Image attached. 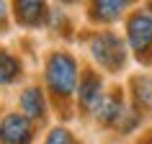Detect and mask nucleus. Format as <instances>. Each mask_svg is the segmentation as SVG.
Wrapping results in <instances>:
<instances>
[{"label":"nucleus","instance_id":"12","mask_svg":"<svg viewBox=\"0 0 152 144\" xmlns=\"http://www.w3.org/2000/svg\"><path fill=\"white\" fill-rule=\"evenodd\" d=\"M137 124H139V113H137L134 108H129V111L121 113V119H119V124H116V126H119L121 134H129V131H132Z\"/></svg>","mask_w":152,"mask_h":144},{"label":"nucleus","instance_id":"9","mask_svg":"<svg viewBox=\"0 0 152 144\" xmlns=\"http://www.w3.org/2000/svg\"><path fill=\"white\" fill-rule=\"evenodd\" d=\"M124 111H126V108H124V98H121L119 90H113L111 95L103 98V103H101V108L96 111V116H98L101 124L113 126V124H119V119H121V113H124Z\"/></svg>","mask_w":152,"mask_h":144},{"label":"nucleus","instance_id":"5","mask_svg":"<svg viewBox=\"0 0 152 144\" xmlns=\"http://www.w3.org/2000/svg\"><path fill=\"white\" fill-rule=\"evenodd\" d=\"M103 82L96 72H85L80 80V88H77V100H80V108L88 113H96L103 103Z\"/></svg>","mask_w":152,"mask_h":144},{"label":"nucleus","instance_id":"7","mask_svg":"<svg viewBox=\"0 0 152 144\" xmlns=\"http://www.w3.org/2000/svg\"><path fill=\"white\" fill-rule=\"evenodd\" d=\"M132 0H90V16L93 21L101 23H111L116 18H121V13L129 8Z\"/></svg>","mask_w":152,"mask_h":144},{"label":"nucleus","instance_id":"6","mask_svg":"<svg viewBox=\"0 0 152 144\" xmlns=\"http://www.w3.org/2000/svg\"><path fill=\"white\" fill-rule=\"evenodd\" d=\"M16 21L21 26H39L47 18V3L44 0H16Z\"/></svg>","mask_w":152,"mask_h":144},{"label":"nucleus","instance_id":"1","mask_svg":"<svg viewBox=\"0 0 152 144\" xmlns=\"http://www.w3.org/2000/svg\"><path fill=\"white\" fill-rule=\"evenodd\" d=\"M47 85L57 98H67L77 85V62L67 52H54L47 59Z\"/></svg>","mask_w":152,"mask_h":144},{"label":"nucleus","instance_id":"16","mask_svg":"<svg viewBox=\"0 0 152 144\" xmlns=\"http://www.w3.org/2000/svg\"><path fill=\"white\" fill-rule=\"evenodd\" d=\"M59 3H72V0H59Z\"/></svg>","mask_w":152,"mask_h":144},{"label":"nucleus","instance_id":"10","mask_svg":"<svg viewBox=\"0 0 152 144\" xmlns=\"http://www.w3.org/2000/svg\"><path fill=\"white\" fill-rule=\"evenodd\" d=\"M18 72H21V64L13 54H8L5 49H0V85H8L18 77Z\"/></svg>","mask_w":152,"mask_h":144},{"label":"nucleus","instance_id":"8","mask_svg":"<svg viewBox=\"0 0 152 144\" xmlns=\"http://www.w3.org/2000/svg\"><path fill=\"white\" fill-rule=\"evenodd\" d=\"M21 108H23V116L28 121H44V116H47L44 93L39 88H26L23 95H21Z\"/></svg>","mask_w":152,"mask_h":144},{"label":"nucleus","instance_id":"13","mask_svg":"<svg viewBox=\"0 0 152 144\" xmlns=\"http://www.w3.org/2000/svg\"><path fill=\"white\" fill-rule=\"evenodd\" d=\"M47 144H77V142L67 129H52L47 136Z\"/></svg>","mask_w":152,"mask_h":144},{"label":"nucleus","instance_id":"11","mask_svg":"<svg viewBox=\"0 0 152 144\" xmlns=\"http://www.w3.org/2000/svg\"><path fill=\"white\" fill-rule=\"evenodd\" d=\"M132 88H134V100L139 108H150L152 105V85L147 77H134L132 80Z\"/></svg>","mask_w":152,"mask_h":144},{"label":"nucleus","instance_id":"15","mask_svg":"<svg viewBox=\"0 0 152 144\" xmlns=\"http://www.w3.org/2000/svg\"><path fill=\"white\" fill-rule=\"evenodd\" d=\"M144 144H152V134H150V136H147V142H144Z\"/></svg>","mask_w":152,"mask_h":144},{"label":"nucleus","instance_id":"4","mask_svg":"<svg viewBox=\"0 0 152 144\" xmlns=\"http://www.w3.org/2000/svg\"><path fill=\"white\" fill-rule=\"evenodd\" d=\"M0 142L3 144H28L31 142V121L21 113H8L0 124Z\"/></svg>","mask_w":152,"mask_h":144},{"label":"nucleus","instance_id":"3","mask_svg":"<svg viewBox=\"0 0 152 144\" xmlns=\"http://www.w3.org/2000/svg\"><path fill=\"white\" fill-rule=\"evenodd\" d=\"M126 41L142 62L152 59V16L144 10L132 13L126 21Z\"/></svg>","mask_w":152,"mask_h":144},{"label":"nucleus","instance_id":"14","mask_svg":"<svg viewBox=\"0 0 152 144\" xmlns=\"http://www.w3.org/2000/svg\"><path fill=\"white\" fill-rule=\"evenodd\" d=\"M5 18H8V13H5V0H0V33H5Z\"/></svg>","mask_w":152,"mask_h":144},{"label":"nucleus","instance_id":"2","mask_svg":"<svg viewBox=\"0 0 152 144\" xmlns=\"http://www.w3.org/2000/svg\"><path fill=\"white\" fill-rule=\"evenodd\" d=\"M90 54L96 57V62L101 67H106L108 72H119L126 62V52H124V44L116 33L111 31H101L90 39Z\"/></svg>","mask_w":152,"mask_h":144}]
</instances>
